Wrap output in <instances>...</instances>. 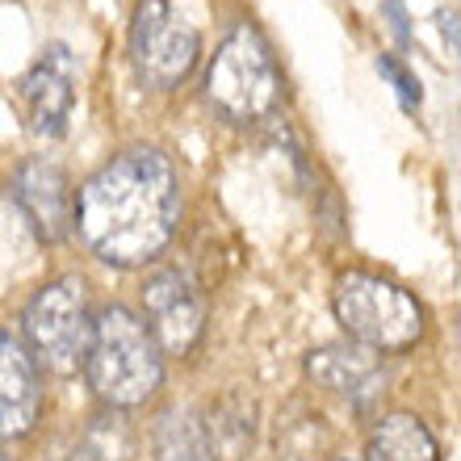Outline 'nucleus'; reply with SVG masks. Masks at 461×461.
<instances>
[{
    "label": "nucleus",
    "mask_w": 461,
    "mask_h": 461,
    "mask_svg": "<svg viewBox=\"0 0 461 461\" xmlns=\"http://www.w3.org/2000/svg\"><path fill=\"white\" fill-rule=\"evenodd\" d=\"M181 222V176L156 147H131L93 172L76 197L72 227L105 265L156 260Z\"/></svg>",
    "instance_id": "obj_1"
},
{
    "label": "nucleus",
    "mask_w": 461,
    "mask_h": 461,
    "mask_svg": "<svg viewBox=\"0 0 461 461\" xmlns=\"http://www.w3.org/2000/svg\"><path fill=\"white\" fill-rule=\"evenodd\" d=\"M88 382L113 411L139 407L164 382V357L147 323L126 306H105L93 323V348H88Z\"/></svg>",
    "instance_id": "obj_2"
},
{
    "label": "nucleus",
    "mask_w": 461,
    "mask_h": 461,
    "mask_svg": "<svg viewBox=\"0 0 461 461\" xmlns=\"http://www.w3.org/2000/svg\"><path fill=\"white\" fill-rule=\"evenodd\" d=\"M25 340L34 365H47L50 374H76L88 361L93 348V303H88V285L80 277L47 281L42 290L25 306Z\"/></svg>",
    "instance_id": "obj_3"
},
{
    "label": "nucleus",
    "mask_w": 461,
    "mask_h": 461,
    "mask_svg": "<svg viewBox=\"0 0 461 461\" xmlns=\"http://www.w3.org/2000/svg\"><path fill=\"white\" fill-rule=\"evenodd\" d=\"M336 319L369 352L407 348L424 331V311L411 294L374 273H344L336 281Z\"/></svg>",
    "instance_id": "obj_4"
},
{
    "label": "nucleus",
    "mask_w": 461,
    "mask_h": 461,
    "mask_svg": "<svg viewBox=\"0 0 461 461\" xmlns=\"http://www.w3.org/2000/svg\"><path fill=\"white\" fill-rule=\"evenodd\" d=\"M206 97L214 110H222L230 122L265 118L281 97V76L273 63V50L252 25H240L222 38L214 50V63L206 72Z\"/></svg>",
    "instance_id": "obj_5"
},
{
    "label": "nucleus",
    "mask_w": 461,
    "mask_h": 461,
    "mask_svg": "<svg viewBox=\"0 0 461 461\" xmlns=\"http://www.w3.org/2000/svg\"><path fill=\"white\" fill-rule=\"evenodd\" d=\"M197 55H202V30L172 0H143L134 9L131 59L143 85L176 88L197 68Z\"/></svg>",
    "instance_id": "obj_6"
},
{
    "label": "nucleus",
    "mask_w": 461,
    "mask_h": 461,
    "mask_svg": "<svg viewBox=\"0 0 461 461\" xmlns=\"http://www.w3.org/2000/svg\"><path fill=\"white\" fill-rule=\"evenodd\" d=\"M143 311H147V331H151L159 352L185 357L202 340L206 306H202V294L194 290V281L185 277L181 268H159V273L147 277Z\"/></svg>",
    "instance_id": "obj_7"
},
{
    "label": "nucleus",
    "mask_w": 461,
    "mask_h": 461,
    "mask_svg": "<svg viewBox=\"0 0 461 461\" xmlns=\"http://www.w3.org/2000/svg\"><path fill=\"white\" fill-rule=\"evenodd\" d=\"M17 206L25 210V219L30 227L42 235L47 243H59L68 240V230H72V219H76V197H72V181H68V172L47 156H34L25 159L22 168H17Z\"/></svg>",
    "instance_id": "obj_8"
},
{
    "label": "nucleus",
    "mask_w": 461,
    "mask_h": 461,
    "mask_svg": "<svg viewBox=\"0 0 461 461\" xmlns=\"http://www.w3.org/2000/svg\"><path fill=\"white\" fill-rule=\"evenodd\" d=\"M22 97H25V110H30L34 134H47V139H63L68 134V118H72V101H76L68 47H50L22 76Z\"/></svg>",
    "instance_id": "obj_9"
},
{
    "label": "nucleus",
    "mask_w": 461,
    "mask_h": 461,
    "mask_svg": "<svg viewBox=\"0 0 461 461\" xmlns=\"http://www.w3.org/2000/svg\"><path fill=\"white\" fill-rule=\"evenodd\" d=\"M42 411V382L38 365L22 340L0 331V440L25 437Z\"/></svg>",
    "instance_id": "obj_10"
},
{
    "label": "nucleus",
    "mask_w": 461,
    "mask_h": 461,
    "mask_svg": "<svg viewBox=\"0 0 461 461\" xmlns=\"http://www.w3.org/2000/svg\"><path fill=\"white\" fill-rule=\"evenodd\" d=\"M306 374L315 386L331 390V394H348L361 407L386 386V369L377 361V352L361 348V344H323L306 357Z\"/></svg>",
    "instance_id": "obj_11"
},
{
    "label": "nucleus",
    "mask_w": 461,
    "mask_h": 461,
    "mask_svg": "<svg viewBox=\"0 0 461 461\" xmlns=\"http://www.w3.org/2000/svg\"><path fill=\"white\" fill-rule=\"evenodd\" d=\"M206 428V445L214 461H248L256 445V407L243 394H222L210 415L202 420Z\"/></svg>",
    "instance_id": "obj_12"
},
{
    "label": "nucleus",
    "mask_w": 461,
    "mask_h": 461,
    "mask_svg": "<svg viewBox=\"0 0 461 461\" xmlns=\"http://www.w3.org/2000/svg\"><path fill=\"white\" fill-rule=\"evenodd\" d=\"M365 461H440V449L415 415L394 411L374 428Z\"/></svg>",
    "instance_id": "obj_13"
},
{
    "label": "nucleus",
    "mask_w": 461,
    "mask_h": 461,
    "mask_svg": "<svg viewBox=\"0 0 461 461\" xmlns=\"http://www.w3.org/2000/svg\"><path fill=\"white\" fill-rule=\"evenodd\" d=\"M156 457L159 461H214L206 445V428L194 411H168L156 428Z\"/></svg>",
    "instance_id": "obj_14"
},
{
    "label": "nucleus",
    "mask_w": 461,
    "mask_h": 461,
    "mask_svg": "<svg viewBox=\"0 0 461 461\" xmlns=\"http://www.w3.org/2000/svg\"><path fill=\"white\" fill-rule=\"evenodd\" d=\"M85 445H88V453H93V461H131L139 440H134V428L126 424L118 411H105L88 424Z\"/></svg>",
    "instance_id": "obj_15"
},
{
    "label": "nucleus",
    "mask_w": 461,
    "mask_h": 461,
    "mask_svg": "<svg viewBox=\"0 0 461 461\" xmlns=\"http://www.w3.org/2000/svg\"><path fill=\"white\" fill-rule=\"evenodd\" d=\"M377 72H382L390 85H394V93H399V101H402V110H420L424 88H420V80L407 72V63L394 59V55H377Z\"/></svg>",
    "instance_id": "obj_16"
},
{
    "label": "nucleus",
    "mask_w": 461,
    "mask_h": 461,
    "mask_svg": "<svg viewBox=\"0 0 461 461\" xmlns=\"http://www.w3.org/2000/svg\"><path fill=\"white\" fill-rule=\"evenodd\" d=\"M386 17H390V30L399 38L402 47L411 42V30H407V13H402V0H386Z\"/></svg>",
    "instance_id": "obj_17"
},
{
    "label": "nucleus",
    "mask_w": 461,
    "mask_h": 461,
    "mask_svg": "<svg viewBox=\"0 0 461 461\" xmlns=\"http://www.w3.org/2000/svg\"><path fill=\"white\" fill-rule=\"evenodd\" d=\"M440 34L449 38V47H457V13H440Z\"/></svg>",
    "instance_id": "obj_18"
},
{
    "label": "nucleus",
    "mask_w": 461,
    "mask_h": 461,
    "mask_svg": "<svg viewBox=\"0 0 461 461\" xmlns=\"http://www.w3.org/2000/svg\"><path fill=\"white\" fill-rule=\"evenodd\" d=\"M331 461H365V457H352V453H336Z\"/></svg>",
    "instance_id": "obj_19"
},
{
    "label": "nucleus",
    "mask_w": 461,
    "mask_h": 461,
    "mask_svg": "<svg viewBox=\"0 0 461 461\" xmlns=\"http://www.w3.org/2000/svg\"><path fill=\"white\" fill-rule=\"evenodd\" d=\"M0 461H13V457H9V453H5V449H0Z\"/></svg>",
    "instance_id": "obj_20"
}]
</instances>
